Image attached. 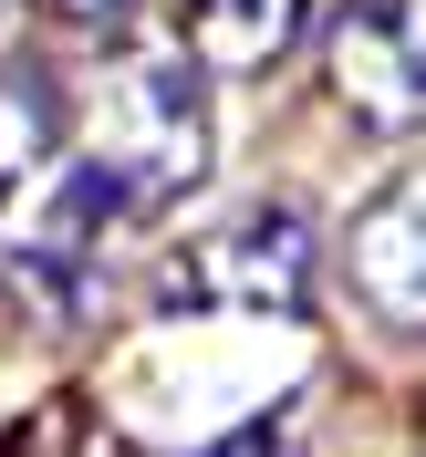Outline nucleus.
<instances>
[{"label": "nucleus", "instance_id": "f257e3e1", "mask_svg": "<svg viewBox=\"0 0 426 457\" xmlns=\"http://www.w3.org/2000/svg\"><path fill=\"white\" fill-rule=\"evenodd\" d=\"M84 167L104 177L114 208H167L208 177V84L188 53H136L104 73Z\"/></svg>", "mask_w": 426, "mask_h": 457}, {"label": "nucleus", "instance_id": "f03ea898", "mask_svg": "<svg viewBox=\"0 0 426 457\" xmlns=\"http://www.w3.org/2000/svg\"><path fill=\"white\" fill-rule=\"evenodd\" d=\"M322 270V228L313 208H239L208 239H188L177 260V312H250V322H291L313 302Z\"/></svg>", "mask_w": 426, "mask_h": 457}, {"label": "nucleus", "instance_id": "7ed1b4c3", "mask_svg": "<svg viewBox=\"0 0 426 457\" xmlns=\"http://www.w3.org/2000/svg\"><path fill=\"white\" fill-rule=\"evenodd\" d=\"M333 84L343 104L385 125V136H416L426 114V0H333Z\"/></svg>", "mask_w": 426, "mask_h": 457}, {"label": "nucleus", "instance_id": "20e7f679", "mask_svg": "<svg viewBox=\"0 0 426 457\" xmlns=\"http://www.w3.org/2000/svg\"><path fill=\"white\" fill-rule=\"evenodd\" d=\"M343 260H354L364 312H385L396 333H416V322H426V187H416V177H396V187H385V208H364V219H354Z\"/></svg>", "mask_w": 426, "mask_h": 457}, {"label": "nucleus", "instance_id": "39448f33", "mask_svg": "<svg viewBox=\"0 0 426 457\" xmlns=\"http://www.w3.org/2000/svg\"><path fill=\"white\" fill-rule=\"evenodd\" d=\"M63 156V104L31 62H0V198H21L31 177Z\"/></svg>", "mask_w": 426, "mask_h": 457}, {"label": "nucleus", "instance_id": "423d86ee", "mask_svg": "<svg viewBox=\"0 0 426 457\" xmlns=\"http://www.w3.org/2000/svg\"><path fill=\"white\" fill-rule=\"evenodd\" d=\"M188 21L208 62H271L302 31V0H188Z\"/></svg>", "mask_w": 426, "mask_h": 457}, {"label": "nucleus", "instance_id": "0eeeda50", "mask_svg": "<svg viewBox=\"0 0 426 457\" xmlns=\"http://www.w3.org/2000/svg\"><path fill=\"white\" fill-rule=\"evenodd\" d=\"M198 457H302V447H291V427H281V416H260V427H229V436H208Z\"/></svg>", "mask_w": 426, "mask_h": 457}, {"label": "nucleus", "instance_id": "6e6552de", "mask_svg": "<svg viewBox=\"0 0 426 457\" xmlns=\"http://www.w3.org/2000/svg\"><path fill=\"white\" fill-rule=\"evenodd\" d=\"M53 11H73V21H94V11H114V0H53Z\"/></svg>", "mask_w": 426, "mask_h": 457}, {"label": "nucleus", "instance_id": "1a4fd4ad", "mask_svg": "<svg viewBox=\"0 0 426 457\" xmlns=\"http://www.w3.org/2000/svg\"><path fill=\"white\" fill-rule=\"evenodd\" d=\"M0 11H11V0H0Z\"/></svg>", "mask_w": 426, "mask_h": 457}]
</instances>
